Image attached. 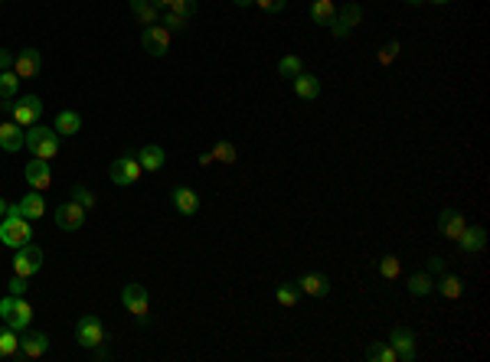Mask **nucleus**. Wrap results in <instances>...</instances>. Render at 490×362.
Here are the masks:
<instances>
[{
	"label": "nucleus",
	"mask_w": 490,
	"mask_h": 362,
	"mask_svg": "<svg viewBox=\"0 0 490 362\" xmlns=\"http://www.w3.org/2000/svg\"><path fill=\"white\" fill-rule=\"evenodd\" d=\"M26 288H30V277L13 274V281H10V294H13V297H23V294H26Z\"/></svg>",
	"instance_id": "ea45409f"
},
{
	"label": "nucleus",
	"mask_w": 490,
	"mask_h": 362,
	"mask_svg": "<svg viewBox=\"0 0 490 362\" xmlns=\"http://www.w3.org/2000/svg\"><path fill=\"white\" fill-rule=\"evenodd\" d=\"M213 160H219V163H226V167H235V160H239V150H235L232 140H219L213 150Z\"/></svg>",
	"instance_id": "cd10ccee"
},
{
	"label": "nucleus",
	"mask_w": 490,
	"mask_h": 362,
	"mask_svg": "<svg viewBox=\"0 0 490 362\" xmlns=\"http://www.w3.org/2000/svg\"><path fill=\"white\" fill-rule=\"evenodd\" d=\"M40 69H43V56H40V49H33V46H26L13 59V72L20 75V79H33V75H40Z\"/></svg>",
	"instance_id": "dca6fc26"
},
{
	"label": "nucleus",
	"mask_w": 490,
	"mask_h": 362,
	"mask_svg": "<svg viewBox=\"0 0 490 362\" xmlns=\"http://www.w3.org/2000/svg\"><path fill=\"white\" fill-rule=\"evenodd\" d=\"M298 288H301V294H310V297H327L331 294V277L317 274V271H308V274L298 277Z\"/></svg>",
	"instance_id": "a211bd4d"
},
{
	"label": "nucleus",
	"mask_w": 490,
	"mask_h": 362,
	"mask_svg": "<svg viewBox=\"0 0 490 362\" xmlns=\"http://www.w3.org/2000/svg\"><path fill=\"white\" fill-rule=\"evenodd\" d=\"M235 7H248V3H255V0H232Z\"/></svg>",
	"instance_id": "de8ad7c7"
},
{
	"label": "nucleus",
	"mask_w": 490,
	"mask_h": 362,
	"mask_svg": "<svg viewBox=\"0 0 490 362\" xmlns=\"http://www.w3.org/2000/svg\"><path fill=\"white\" fill-rule=\"evenodd\" d=\"M389 346L395 349V359L399 362H416L418 346H416V333L409 327H395L393 336H389Z\"/></svg>",
	"instance_id": "9b49d317"
},
{
	"label": "nucleus",
	"mask_w": 490,
	"mask_h": 362,
	"mask_svg": "<svg viewBox=\"0 0 490 362\" xmlns=\"http://www.w3.org/2000/svg\"><path fill=\"white\" fill-rule=\"evenodd\" d=\"M7 209H10V203H7V199H0V219L7 215Z\"/></svg>",
	"instance_id": "49530a36"
},
{
	"label": "nucleus",
	"mask_w": 490,
	"mask_h": 362,
	"mask_svg": "<svg viewBox=\"0 0 490 362\" xmlns=\"http://www.w3.org/2000/svg\"><path fill=\"white\" fill-rule=\"evenodd\" d=\"M141 46H144V53L148 56H167L171 53V30L167 26H160V23H154V26H144V33H141Z\"/></svg>",
	"instance_id": "1a4fd4ad"
},
{
	"label": "nucleus",
	"mask_w": 490,
	"mask_h": 362,
	"mask_svg": "<svg viewBox=\"0 0 490 362\" xmlns=\"http://www.w3.org/2000/svg\"><path fill=\"white\" fill-rule=\"evenodd\" d=\"M291 82H294V95L304 98V101H314V98L320 95V79H317V75L301 72V75H294Z\"/></svg>",
	"instance_id": "412c9836"
},
{
	"label": "nucleus",
	"mask_w": 490,
	"mask_h": 362,
	"mask_svg": "<svg viewBox=\"0 0 490 362\" xmlns=\"http://www.w3.org/2000/svg\"><path fill=\"white\" fill-rule=\"evenodd\" d=\"M17 209H20V215L23 219H43V213H46V199H43V192L40 190H33V192H26L20 203H17Z\"/></svg>",
	"instance_id": "aec40b11"
},
{
	"label": "nucleus",
	"mask_w": 490,
	"mask_h": 362,
	"mask_svg": "<svg viewBox=\"0 0 490 362\" xmlns=\"http://www.w3.org/2000/svg\"><path fill=\"white\" fill-rule=\"evenodd\" d=\"M26 147L33 150V157L49 160V157H56V154H59V134H56V128L33 124V128L26 131Z\"/></svg>",
	"instance_id": "f257e3e1"
},
{
	"label": "nucleus",
	"mask_w": 490,
	"mask_h": 362,
	"mask_svg": "<svg viewBox=\"0 0 490 362\" xmlns=\"http://www.w3.org/2000/svg\"><path fill=\"white\" fill-rule=\"evenodd\" d=\"M196 163H200V167H210V163H213V154H200V157H196Z\"/></svg>",
	"instance_id": "c03bdc74"
},
{
	"label": "nucleus",
	"mask_w": 490,
	"mask_h": 362,
	"mask_svg": "<svg viewBox=\"0 0 490 362\" xmlns=\"http://www.w3.org/2000/svg\"><path fill=\"white\" fill-rule=\"evenodd\" d=\"M7 69H13V53L0 49V72H7Z\"/></svg>",
	"instance_id": "37998d69"
},
{
	"label": "nucleus",
	"mask_w": 490,
	"mask_h": 362,
	"mask_svg": "<svg viewBox=\"0 0 490 362\" xmlns=\"http://www.w3.org/2000/svg\"><path fill=\"white\" fill-rule=\"evenodd\" d=\"M395 56H399V43H386L383 49H379V65H389V63H395Z\"/></svg>",
	"instance_id": "58836bf2"
},
{
	"label": "nucleus",
	"mask_w": 490,
	"mask_h": 362,
	"mask_svg": "<svg viewBox=\"0 0 490 362\" xmlns=\"http://www.w3.org/2000/svg\"><path fill=\"white\" fill-rule=\"evenodd\" d=\"M435 290L448 300H458L461 290H464V284H461V277H455V274H441V281L435 284Z\"/></svg>",
	"instance_id": "bb28decb"
},
{
	"label": "nucleus",
	"mask_w": 490,
	"mask_h": 362,
	"mask_svg": "<svg viewBox=\"0 0 490 362\" xmlns=\"http://www.w3.org/2000/svg\"><path fill=\"white\" fill-rule=\"evenodd\" d=\"M255 3L265 13H278V10H285V3H288V0H255Z\"/></svg>",
	"instance_id": "a19ab883"
},
{
	"label": "nucleus",
	"mask_w": 490,
	"mask_h": 362,
	"mask_svg": "<svg viewBox=\"0 0 490 362\" xmlns=\"http://www.w3.org/2000/svg\"><path fill=\"white\" fill-rule=\"evenodd\" d=\"M432 290H435V284H432V277L428 274L409 277V294H412V297H425V294H432Z\"/></svg>",
	"instance_id": "c756f323"
},
{
	"label": "nucleus",
	"mask_w": 490,
	"mask_h": 362,
	"mask_svg": "<svg viewBox=\"0 0 490 362\" xmlns=\"http://www.w3.org/2000/svg\"><path fill=\"white\" fill-rule=\"evenodd\" d=\"M405 3H412V7H418V3H425V0H405Z\"/></svg>",
	"instance_id": "09e8293b"
},
{
	"label": "nucleus",
	"mask_w": 490,
	"mask_h": 362,
	"mask_svg": "<svg viewBox=\"0 0 490 362\" xmlns=\"http://www.w3.org/2000/svg\"><path fill=\"white\" fill-rule=\"evenodd\" d=\"M131 13H134V20L141 23V26H154V23H160V10L150 3V0H128Z\"/></svg>",
	"instance_id": "4be33fe9"
},
{
	"label": "nucleus",
	"mask_w": 490,
	"mask_h": 362,
	"mask_svg": "<svg viewBox=\"0 0 490 362\" xmlns=\"http://www.w3.org/2000/svg\"><path fill=\"white\" fill-rule=\"evenodd\" d=\"M23 144H26V131L17 121H0V147L7 154H17Z\"/></svg>",
	"instance_id": "f3484780"
},
{
	"label": "nucleus",
	"mask_w": 490,
	"mask_h": 362,
	"mask_svg": "<svg viewBox=\"0 0 490 362\" xmlns=\"http://www.w3.org/2000/svg\"><path fill=\"white\" fill-rule=\"evenodd\" d=\"M366 359L370 362H395V349L389 343H373V346L366 349Z\"/></svg>",
	"instance_id": "7c9ffc66"
},
{
	"label": "nucleus",
	"mask_w": 490,
	"mask_h": 362,
	"mask_svg": "<svg viewBox=\"0 0 490 362\" xmlns=\"http://www.w3.org/2000/svg\"><path fill=\"white\" fill-rule=\"evenodd\" d=\"M72 203H79V206H86V209H92V206H95V192L86 190V186H72Z\"/></svg>",
	"instance_id": "e433bc0d"
},
{
	"label": "nucleus",
	"mask_w": 490,
	"mask_h": 362,
	"mask_svg": "<svg viewBox=\"0 0 490 362\" xmlns=\"http://www.w3.org/2000/svg\"><path fill=\"white\" fill-rule=\"evenodd\" d=\"M464 229H468V219H464L458 209H441V215H438V232L445 235V238L458 242L461 235H464Z\"/></svg>",
	"instance_id": "4468645a"
},
{
	"label": "nucleus",
	"mask_w": 490,
	"mask_h": 362,
	"mask_svg": "<svg viewBox=\"0 0 490 362\" xmlns=\"http://www.w3.org/2000/svg\"><path fill=\"white\" fill-rule=\"evenodd\" d=\"M187 23H190L187 17H180V13H173V10L160 13V26H167L171 33H183V30H187Z\"/></svg>",
	"instance_id": "f704fd0d"
},
{
	"label": "nucleus",
	"mask_w": 490,
	"mask_h": 362,
	"mask_svg": "<svg viewBox=\"0 0 490 362\" xmlns=\"http://www.w3.org/2000/svg\"><path fill=\"white\" fill-rule=\"evenodd\" d=\"M171 203H173V209L180 215H196L200 213V196L190 190V186H177V190L171 192Z\"/></svg>",
	"instance_id": "6ab92c4d"
},
{
	"label": "nucleus",
	"mask_w": 490,
	"mask_h": 362,
	"mask_svg": "<svg viewBox=\"0 0 490 362\" xmlns=\"http://www.w3.org/2000/svg\"><path fill=\"white\" fill-rule=\"evenodd\" d=\"M0 317H3V323H7L10 330L23 333L26 327H30L33 310H30V304H26L23 297H13V294H7V297H0Z\"/></svg>",
	"instance_id": "f03ea898"
},
{
	"label": "nucleus",
	"mask_w": 490,
	"mask_h": 362,
	"mask_svg": "<svg viewBox=\"0 0 490 362\" xmlns=\"http://www.w3.org/2000/svg\"><path fill=\"white\" fill-rule=\"evenodd\" d=\"M30 219H23V215H3L0 219V242L10 248H23L30 242Z\"/></svg>",
	"instance_id": "20e7f679"
},
{
	"label": "nucleus",
	"mask_w": 490,
	"mask_h": 362,
	"mask_svg": "<svg viewBox=\"0 0 490 362\" xmlns=\"http://www.w3.org/2000/svg\"><path fill=\"white\" fill-rule=\"evenodd\" d=\"M164 160H167V154H164V147H157V144H148V147L138 154L141 170H148V173H157L160 167H164Z\"/></svg>",
	"instance_id": "b1692460"
},
{
	"label": "nucleus",
	"mask_w": 490,
	"mask_h": 362,
	"mask_svg": "<svg viewBox=\"0 0 490 362\" xmlns=\"http://www.w3.org/2000/svg\"><path fill=\"white\" fill-rule=\"evenodd\" d=\"M167 10L180 13V17H187V20H190L193 13H196V0H171V7H167Z\"/></svg>",
	"instance_id": "4c0bfd02"
},
{
	"label": "nucleus",
	"mask_w": 490,
	"mask_h": 362,
	"mask_svg": "<svg viewBox=\"0 0 490 362\" xmlns=\"http://www.w3.org/2000/svg\"><path fill=\"white\" fill-rule=\"evenodd\" d=\"M17 88H20V75L10 72V69H7V72H0V98H3V101L17 95Z\"/></svg>",
	"instance_id": "2f4dec72"
},
{
	"label": "nucleus",
	"mask_w": 490,
	"mask_h": 362,
	"mask_svg": "<svg viewBox=\"0 0 490 362\" xmlns=\"http://www.w3.org/2000/svg\"><path fill=\"white\" fill-rule=\"evenodd\" d=\"M275 300L278 304H281V307H294V304H298L301 300V288L298 284H281V288H278V294H275Z\"/></svg>",
	"instance_id": "473e14b6"
},
{
	"label": "nucleus",
	"mask_w": 490,
	"mask_h": 362,
	"mask_svg": "<svg viewBox=\"0 0 490 362\" xmlns=\"http://www.w3.org/2000/svg\"><path fill=\"white\" fill-rule=\"evenodd\" d=\"M150 3H154L157 10H167V7H171V0H150Z\"/></svg>",
	"instance_id": "a18cd8bd"
},
{
	"label": "nucleus",
	"mask_w": 490,
	"mask_h": 362,
	"mask_svg": "<svg viewBox=\"0 0 490 362\" xmlns=\"http://www.w3.org/2000/svg\"><path fill=\"white\" fill-rule=\"evenodd\" d=\"M49 352V336L40 330H23L20 336V356L23 359H43Z\"/></svg>",
	"instance_id": "f8f14e48"
},
{
	"label": "nucleus",
	"mask_w": 490,
	"mask_h": 362,
	"mask_svg": "<svg viewBox=\"0 0 490 362\" xmlns=\"http://www.w3.org/2000/svg\"><path fill=\"white\" fill-rule=\"evenodd\" d=\"M428 3H448V0H428Z\"/></svg>",
	"instance_id": "8fccbe9b"
},
{
	"label": "nucleus",
	"mask_w": 490,
	"mask_h": 362,
	"mask_svg": "<svg viewBox=\"0 0 490 362\" xmlns=\"http://www.w3.org/2000/svg\"><path fill=\"white\" fill-rule=\"evenodd\" d=\"M458 245L464 248V252H471V255H477V252H484V245H487V232L480 229V225H474V229H464V235L458 238Z\"/></svg>",
	"instance_id": "393cba45"
},
{
	"label": "nucleus",
	"mask_w": 490,
	"mask_h": 362,
	"mask_svg": "<svg viewBox=\"0 0 490 362\" xmlns=\"http://www.w3.org/2000/svg\"><path fill=\"white\" fill-rule=\"evenodd\" d=\"M13 356H20V333L3 323L0 327V359H13Z\"/></svg>",
	"instance_id": "a878e982"
},
{
	"label": "nucleus",
	"mask_w": 490,
	"mask_h": 362,
	"mask_svg": "<svg viewBox=\"0 0 490 362\" xmlns=\"http://www.w3.org/2000/svg\"><path fill=\"white\" fill-rule=\"evenodd\" d=\"M40 268H43V248H36L33 242H26L23 248H17V255H13V274L33 277Z\"/></svg>",
	"instance_id": "9d476101"
},
{
	"label": "nucleus",
	"mask_w": 490,
	"mask_h": 362,
	"mask_svg": "<svg viewBox=\"0 0 490 362\" xmlns=\"http://www.w3.org/2000/svg\"><path fill=\"white\" fill-rule=\"evenodd\" d=\"M428 271H435V274H445V261H441L438 255H432V258H428Z\"/></svg>",
	"instance_id": "79ce46f5"
},
{
	"label": "nucleus",
	"mask_w": 490,
	"mask_h": 362,
	"mask_svg": "<svg viewBox=\"0 0 490 362\" xmlns=\"http://www.w3.org/2000/svg\"><path fill=\"white\" fill-rule=\"evenodd\" d=\"M333 13H337L333 0H314V3H310V20L314 23H331Z\"/></svg>",
	"instance_id": "c85d7f7f"
},
{
	"label": "nucleus",
	"mask_w": 490,
	"mask_h": 362,
	"mask_svg": "<svg viewBox=\"0 0 490 362\" xmlns=\"http://www.w3.org/2000/svg\"><path fill=\"white\" fill-rule=\"evenodd\" d=\"M3 111H7L20 128H33V124L40 121V115H43V101H40V95H26V98H20V101H13V105H3Z\"/></svg>",
	"instance_id": "39448f33"
},
{
	"label": "nucleus",
	"mask_w": 490,
	"mask_h": 362,
	"mask_svg": "<svg viewBox=\"0 0 490 362\" xmlns=\"http://www.w3.org/2000/svg\"><path fill=\"white\" fill-rule=\"evenodd\" d=\"M121 304L128 313L141 320V323H148V313H150V294L148 288H141V284H128V288L121 290Z\"/></svg>",
	"instance_id": "6e6552de"
},
{
	"label": "nucleus",
	"mask_w": 490,
	"mask_h": 362,
	"mask_svg": "<svg viewBox=\"0 0 490 362\" xmlns=\"http://www.w3.org/2000/svg\"><path fill=\"white\" fill-rule=\"evenodd\" d=\"M82 131V115L79 111H59L56 115V134H63V138H72V134H79Z\"/></svg>",
	"instance_id": "5701e85b"
},
{
	"label": "nucleus",
	"mask_w": 490,
	"mask_h": 362,
	"mask_svg": "<svg viewBox=\"0 0 490 362\" xmlns=\"http://www.w3.org/2000/svg\"><path fill=\"white\" fill-rule=\"evenodd\" d=\"M86 222V206L79 203H63L56 209V225L63 229V232H79Z\"/></svg>",
	"instance_id": "ddd939ff"
},
{
	"label": "nucleus",
	"mask_w": 490,
	"mask_h": 362,
	"mask_svg": "<svg viewBox=\"0 0 490 362\" xmlns=\"http://www.w3.org/2000/svg\"><path fill=\"white\" fill-rule=\"evenodd\" d=\"M360 20H363V7H360V3H343L340 10L331 17L327 26H331V33L337 36V40H347V36L353 33V26H360Z\"/></svg>",
	"instance_id": "423d86ee"
},
{
	"label": "nucleus",
	"mask_w": 490,
	"mask_h": 362,
	"mask_svg": "<svg viewBox=\"0 0 490 362\" xmlns=\"http://www.w3.org/2000/svg\"><path fill=\"white\" fill-rule=\"evenodd\" d=\"M379 274H383L386 281H395V277L402 274V261H399L395 255H386L383 261H379Z\"/></svg>",
	"instance_id": "c9c22d12"
},
{
	"label": "nucleus",
	"mask_w": 490,
	"mask_h": 362,
	"mask_svg": "<svg viewBox=\"0 0 490 362\" xmlns=\"http://www.w3.org/2000/svg\"><path fill=\"white\" fill-rule=\"evenodd\" d=\"M141 163H138V157L134 154H125V157H118L111 167H108V176H111V183L115 186H131V183H138V176H141Z\"/></svg>",
	"instance_id": "0eeeda50"
},
{
	"label": "nucleus",
	"mask_w": 490,
	"mask_h": 362,
	"mask_svg": "<svg viewBox=\"0 0 490 362\" xmlns=\"http://www.w3.org/2000/svg\"><path fill=\"white\" fill-rule=\"evenodd\" d=\"M278 72H281V79H294V75H301V72H304L301 56H285V59L278 63Z\"/></svg>",
	"instance_id": "72a5a7b5"
},
{
	"label": "nucleus",
	"mask_w": 490,
	"mask_h": 362,
	"mask_svg": "<svg viewBox=\"0 0 490 362\" xmlns=\"http://www.w3.org/2000/svg\"><path fill=\"white\" fill-rule=\"evenodd\" d=\"M26 183H30L33 190H49L53 186V170H49V160H40L33 157L30 163H26Z\"/></svg>",
	"instance_id": "2eb2a0df"
},
{
	"label": "nucleus",
	"mask_w": 490,
	"mask_h": 362,
	"mask_svg": "<svg viewBox=\"0 0 490 362\" xmlns=\"http://www.w3.org/2000/svg\"><path fill=\"white\" fill-rule=\"evenodd\" d=\"M0 3H3V0H0Z\"/></svg>",
	"instance_id": "3c124183"
},
{
	"label": "nucleus",
	"mask_w": 490,
	"mask_h": 362,
	"mask_svg": "<svg viewBox=\"0 0 490 362\" xmlns=\"http://www.w3.org/2000/svg\"><path fill=\"white\" fill-rule=\"evenodd\" d=\"M105 323L95 317V313H86V317L79 320V327H75V343L82 346V349H98V346H105Z\"/></svg>",
	"instance_id": "7ed1b4c3"
}]
</instances>
